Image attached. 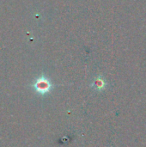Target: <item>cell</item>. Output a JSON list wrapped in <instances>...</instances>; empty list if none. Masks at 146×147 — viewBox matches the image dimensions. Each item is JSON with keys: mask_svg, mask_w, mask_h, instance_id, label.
Listing matches in <instances>:
<instances>
[{"mask_svg": "<svg viewBox=\"0 0 146 147\" xmlns=\"http://www.w3.org/2000/svg\"><path fill=\"white\" fill-rule=\"evenodd\" d=\"M34 86L37 89V90H39L40 92L42 93V91H47L50 89L51 84L46 78L42 77V78H40L36 80Z\"/></svg>", "mask_w": 146, "mask_h": 147, "instance_id": "1", "label": "cell"}]
</instances>
